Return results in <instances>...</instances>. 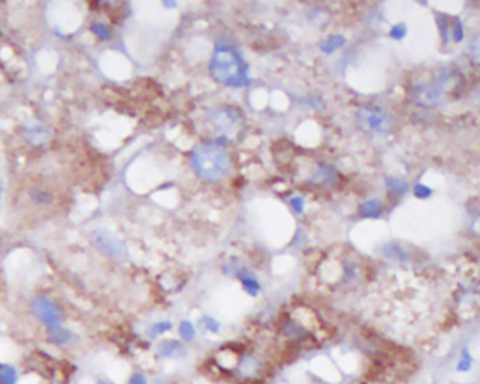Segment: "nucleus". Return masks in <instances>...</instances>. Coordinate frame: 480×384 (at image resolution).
Listing matches in <instances>:
<instances>
[{
  "instance_id": "nucleus-1",
  "label": "nucleus",
  "mask_w": 480,
  "mask_h": 384,
  "mask_svg": "<svg viewBox=\"0 0 480 384\" xmlns=\"http://www.w3.org/2000/svg\"><path fill=\"white\" fill-rule=\"evenodd\" d=\"M190 164L197 176L204 182H220L231 173L230 153L219 142L197 145L190 153Z\"/></svg>"
},
{
  "instance_id": "nucleus-2",
  "label": "nucleus",
  "mask_w": 480,
  "mask_h": 384,
  "mask_svg": "<svg viewBox=\"0 0 480 384\" xmlns=\"http://www.w3.org/2000/svg\"><path fill=\"white\" fill-rule=\"evenodd\" d=\"M208 71L216 82L230 87L249 85L248 65L237 49L217 45L208 63Z\"/></svg>"
},
{
  "instance_id": "nucleus-3",
  "label": "nucleus",
  "mask_w": 480,
  "mask_h": 384,
  "mask_svg": "<svg viewBox=\"0 0 480 384\" xmlns=\"http://www.w3.org/2000/svg\"><path fill=\"white\" fill-rule=\"evenodd\" d=\"M30 310L38 323L45 329L56 328L64 325L65 312L52 297L47 294H36L30 300Z\"/></svg>"
},
{
  "instance_id": "nucleus-4",
  "label": "nucleus",
  "mask_w": 480,
  "mask_h": 384,
  "mask_svg": "<svg viewBox=\"0 0 480 384\" xmlns=\"http://www.w3.org/2000/svg\"><path fill=\"white\" fill-rule=\"evenodd\" d=\"M210 122L219 138L227 141L235 137L243 128V117L231 107H219L210 113Z\"/></svg>"
},
{
  "instance_id": "nucleus-5",
  "label": "nucleus",
  "mask_w": 480,
  "mask_h": 384,
  "mask_svg": "<svg viewBox=\"0 0 480 384\" xmlns=\"http://www.w3.org/2000/svg\"><path fill=\"white\" fill-rule=\"evenodd\" d=\"M359 127L366 133L384 134L390 130V117L380 109L376 107H365L361 109L356 114Z\"/></svg>"
},
{
  "instance_id": "nucleus-6",
  "label": "nucleus",
  "mask_w": 480,
  "mask_h": 384,
  "mask_svg": "<svg viewBox=\"0 0 480 384\" xmlns=\"http://www.w3.org/2000/svg\"><path fill=\"white\" fill-rule=\"evenodd\" d=\"M93 242L98 246V249H100V252H103L104 255L110 256L113 259L123 261L127 256V249L124 244L111 232L99 230L93 234Z\"/></svg>"
},
{
  "instance_id": "nucleus-7",
  "label": "nucleus",
  "mask_w": 480,
  "mask_h": 384,
  "mask_svg": "<svg viewBox=\"0 0 480 384\" xmlns=\"http://www.w3.org/2000/svg\"><path fill=\"white\" fill-rule=\"evenodd\" d=\"M445 89V76H441L438 82L421 83L414 87V100L421 106H435L441 102Z\"/></svg>"
},
{
  "instance_id": "nucleus-8",
  "label": "nucleus",
  "mask_w": 480,
  "mask_h": 384,
  "mask_svg": "<svg viewBox=\"0 0 480 384\" xmlns=\"http://www.w3.org/2000/svg\"><path fill=\"white\" fill-rule=\"evenodd\" d=\"M47 342L55 347H69L79 342V335L67 327L47 329Z\"/></svg>"
},
{
  "instance_id": "nucleus-9",
  "label": "nucleus",
  "mask_w": 480,
  "mask_h": 384,
  "mask_svg": "<svg viewBox=\"0 0 480 384\" xmlns=\"http://www.w3.org/2000/svg\"><path fill=\"white\" fill-rule=\"evenodd\" d=\"M155 354L159 359H175L182 356L183 346L176 339H164L157 345Z\"/></svg>"
},
{
  "instance_id": "nucleus-10",
  "label": "nucleus",
  "mask_w": 480,
  "mask_h": 384,
  "mask_svg": "<svg viewBox=\"0 0 480 384\" xmlns=\"http://www.w3.org/2000/svg\"><path fill=\"white\" fill-rule=\"evenodd\" d=\"M0 384H20V373L16 366L0 362Z\"/></svg>"
},
{
  "instance_id": "nucleus-11",
  "label": "nucleus",
  "mask_w": 480,
  "mask_h": 384,
  "mask_svg": "<svg viewBox=\"0 0 480 384\" xmlns=\"http://www.w3.org/2000/svg\"><path fill=\"white\" fill-rule=\"evenodd\" d=\"M383 213V206L379 200L365 201L359 207V215L362 218H379Z\"/></svg>"
},
{
  "instance_id": "nucleus-12",
  "label": "nucleus",
  "mask_w": 480,
  "mask_h": 384,
  "mask_svg": "<svg viewBox=\"0 0 480 384\" xmlns=\"http://www.w3.org/2000/svg\"><path fill=\"white\" fill-rule=\"evenodd\" d=\"M25 140H28L33 145H38V144H43L47 141V131L44 125L40 124H33L31 127L27 128V133H25Z\"/></svg>"
},
{
  "instance_id": "nucleus-13",
  "label": "nucleus",
  "mask_w": 480,
  "mask_h": 384,
  "mask_svg": "<svg viewBox=\"0 0 480 384\" xmlns=\"http://www.w3.org/2000/svg\"><path fill=\"white\" fill-rule=\"evenodd\" d=\"M172 328H173V324L170 321H158V323H154L149 325V328L146 331V335L151 339H157V338H161L165 334H168L169 331H172Z\"/></svg>"
},
{
  "instance_id": "nucleus-14",
  "label": "nucleus",
  "mask_w": 480,
  "mask_h": 384,
  "mask_svg": "<svg viewBox=\"0 0 480 384\" xmlns=\"http://www.w3.org/2000/svg\"><path fill=\"white\" fill-rule=\"evenodd\" d=\"M177 334H179V338H181L183 342H192L195 341L197 331H196V327L193 325L192 321L183 319V321H181L179 325H177Z\"/></svg>"
},
{
  "instance_id": "nucleus-15",
  "label": "nucleus",
  "mask_w": 480,
  "mask_h": 384,
  "mask_svg": "<svg viewBox=\"0 0 480 384\" xmlns=\"http://www.w3.org/2000/svg\"><path fill=\"white\" fill-rule=\"evenodd\" d=\"M311 179L317 183H331L334 180V171L328 165H320Z\"/></svg>"
},
{
  "instance_id": "nucleus-16",
  "label": "nucleus",
  "mask_w": 480,
  "mask_h": 384,
  "mask_svg": "<svg viewBox=\"0 0 480 384\" xmlns=\"http://www.w3.org/2000/svg\"><path fill=\"white\" fill-rule=\"evenodd\" d=\"M386 186L390 193L396 196L404 195L408 190V184L404 180H400L397 177H386Z\"/></svg>"
},
{
  "instance_id": "nucleus-17",
  "label": "nucleus",
  "mask_w": 480,
  "mask_h": 384,
  "mask_svg": "<svg viewBox=\"0 0 480 384\" xmlns=\"http://www.w3.org/2000/svg\"><path fill=\"white\" fill-rule=\"evenodd\" d=\"M345 44V38L342 36H331L321 44V51L325 54H331L333 51L338 49Z\"/></svg>"
},
{
  "instance_id": "nucleus-18",
  "label": "nucleus",
  "mask_w": 480,
  "mask_h": 384,
  "mask_svg": "<svg viewBox=\"0 0 480 384\" xmlns=\"http://www.w3.org/2000/svg\"><path fill=\"white\" fill-rule=\"evenodd\" d=\"M241 281H243V287L245 292L251 294V296H256L258 293L261 292V286H259V283L256 280L254 276H251V274H245L241 277Z\"/></svg>"
},
{
  "instance_id": "nucleus-19",
  "label": "nucleus",
  "mask_w": 480,
  "mask_h": 384,
  "mask_svg": "<svg viewBox=\"0 0 480 384\" xmlns=\"http://www.w3.org/2000/svg\"><path fill=\"white\" fill-rule=\"evenodd\" d=\"M472 365H473L472 355H470L468 349H463L462 354H461V359H459L458 365H456V370L461 373H466L472 369Z\"/></svg>"
},
{
  "instance_id": "nucleus-20",
  "label": "nucleus",
  "mask_w": 480,
  "mask_h": 384,
  "mask_svg": "<svg viewBox=\"0 0 480 384\" xmlns=\"http://www.w3.org/2000/svg\"><path fill=\"white\" fill-rule=\"evenodd\" d=\"M30 197L33 200L36 201L37 204H43V206H47V204H51L52 203V196L47 193V191H44L41 189H31L30 190Z\"/></svg>"
},
{
  "instance_id": "nucleus-21",
  "label": "nucleus",
  "mask_w": 480,
  "mask_h": 384,
  "mask_svg": "<svg viewBox=\"0 0 480 384\" xmlns=\"http://www.w3.org/2000/svg\"><path fill=\"white\" fill-rule=\"evenodd\" d=\"M91 30L93 31V34L98 37L99 40H102V41H109L110 38H111V31L106 24H102V23H93L91 27Z\"/></svg>"
},
{
  "instance_id": "nucleus-22",
  "label": "nucleus",
  "mask_w": 480,
  "mask_h": 384,
  "mask_svg": "<svg viewBox=\"0 0 480 384\" xmlns=\"http://www.w3.org/2000/svg\"><path fill=\"white\" fill-rule=\"evenodd\" d=\"M384 253L389 256V258H393V259H399V261H404V259H407V255H406V252L401 249L400 246H397L396 244H389L386 248H384Z\"/></svg>"
},
{
  "instance_id": "nucleus-23",
  "label": "nucleus",
  "mask_w": 480,
  "mask_h": 384,
  "mask_svg": "<svg viewBox=\"0 0 480 384\" xmlns=\"http://www.w3.org/2000/svg\"><path fill=\"white\" fill-rule=\"evenodd\" d=\"M201 324L204 325V328L207 331H210L212 334H217L220 331V323L213 317H203L201 318Z\"/></svg>"
},
{
  "instance_id": "nucleus-24",
  "label": "nucleus",
  "mask_w": 480,
  "mask_h": 384,
  "mask_svg": "<svg viewBox=\"0 0 480 384\" xmlns=\"http://www.w3.org/2000/svg\"><path fill=\"white\" fill-rule=\"evenodd\" d=\"M127 384H149L148 383V377L145 376V373L140 372V370H135L127 378Z\"/></svg>"
},
{
  "instance_id": "nucleus-25",
  "label": "nucleus",
  "mask_w": 480,
  "mask_h": 384,
  "mask_svg": "<svg viewBox=\"0 0 480 384\" xmlns=\"http://www.w3.org/2000/svg\"><path fill=\"white\" fill-rule=\"evenodd\" d=\"M431 189L428 186H426V184H423V183H418V184L414 186V195L417 196L418 199H427V197L431 196Z\"/></svg>"
},
{
  "instance_id": "nucleus-26",
  "label": "nucleus",
  "mask_w": 480,
  "mask_h": 384,
  "mask_svg": "<svg viewBox=\"0 0 480 384\" xmlns=\"http://www.w3.org/2000/svg\"><path fill=\"white\" fill-rule=\"evenodd\" d=\"M406 34H407V27H406V24H396L395 27L390 30V37L395 38V40H401Z\"/></svg>"
},
{
  "instance_id": "nucleus-27",
  "label": "nucleus",
  "mask_w": 480,
  "mask_h": 384,
  "mask_svg": "<svg viewBox=\"0 0 480 384\" xmlns=\"http://www.w3.org/2000/svg\"><path fill=\"white\" fill-rule=\"evenodd\" d=\"M290 204H292L293 210L297 214H302L304 210V199L302 196H296L290 199Z\"/></svg>"
},
{
  "instance_id": "nucleus-28",
  "label": "nucleus",
  "mask_w": 480,
  "mask_h": 384,
  "mask_svg": "<svg viewBox=\"0 0 480 384\" xmlns=\"http://www.w3.org/2000/svg\"><path fill=\"white\" fill-rule=\"evenodd\" d=\"M454 40L456 43H459V41L463 40V27L461 24V21H459V18H456V24L454 27Z\"/></svg>"
},
{
  "instance_id": "nucleus-29",
  "label": "nucleus",
  "mask_w": 480,
  "mask_h": 384,
  "mask_svg": "<svg viewBox=\"0 0 480 384\" xmlns=\"http://www.w3.org/2000/svg\"><path fill=\"white\" fill-rule=\"evenodd\" d=\"M438 23H439V30H441L442 38L448 40V23H446V20L442 17H438Z\"/></svg>"
},
{
  "instance_id": "nucleus-30",
  "label": "nucleus",
  "mask_w": 480,
  "mask_h": 384,
  "mask_svg": "<svg viewBox=\"0 0 480 384\" xmlns=\"http://www.w3.org/2000/svg\"><path fill=\"white\" fill-rule=\"evenodd\" d=\"M95 384H117V383L114 381V380H111V378H109V377H100L96 380V383Z\"/></svg>"
},
{
  "instance_id": "nucleus-31",
  "label": "nucleus",
  "mask_w": 480,
  "mask_h": 384,
  "mask_svg": "<svg viewBox=\"0 0 480 384\" xmlns=\"http://www.w3.org/2000/svg\"><path fill=\"white\" fill-rule=\"evenodd\" d=\"M0 193H2V189H0Z\"/></svg>"
}]
</instances>
